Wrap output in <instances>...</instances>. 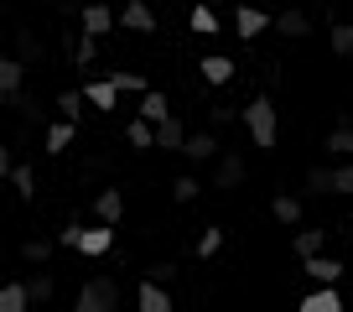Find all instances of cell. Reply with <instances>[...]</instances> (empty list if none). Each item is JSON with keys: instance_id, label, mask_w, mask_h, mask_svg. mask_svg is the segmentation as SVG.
<instances>
[{"instance_id": "obj_16", "label": "cell", "mask_w": 353, "mask_h": 312, "mask_svg": "<svg viewBox=\"0 0 353 312\" xmlns=\"http://www.w3.org/2000/svg\"><path fill=\"white\" fill-rule=\"evenodd\" d=\"M104 78H110V84H114L120 94H135V99H141V94L151 89V84H145V73H135V68H110Z\"/></svg>"}, {"instance_id": "obj_23", "label": "cell", "mask_w": 353, "mask_h": 312, "mask_svg": "<svg viewBox=\"0 0 353 312\" xmlns=\"http://www.w3.org/2000/svg\"><path fill=\"white\" fill-rule=\"evenodd\" d=\"M32 307V302H26V286L21 281H6V286H0V312H26Z\"/></svg>"}, {"instance_id": "obj_21", "label": "cell", "mask_w": 353, "mask_h": 312, "mask_svg": "<svg viewBox=\"0 0 353 312\" xmlns=\"http://www.w3.org/2000/svg\"><path fill=\"white\" fill-rule=\"evenodd\" d=\"M6 177H11L16 198H37V172L26 167V162H11V172H6Z\"/></svg>"}, {"instance_id": "obj_17", "label": "cell", "mask_w": 353, "mask_h": 312, "mask_svg": "<svg viewBox=\"0 0 353 312\" xmlns=\"http://www.w3.org/2000/svg\"><path fill=\"white\" fill-rule=\"evenodd\" d=\"M135 115L156 125V120H166V115H172V104H166V94H161V89H145V94H141V104H135Z\"/></svg>"}, {"instance_id": "obj_37", "label": "cell", "mask_w": 353, "mask_h": 312, "mask_svg": "<svg viewBox=\"0 0 353 312\" xmlns=\"http://www.w3.org/2000/svg\"><path fill=\"white\" fill-rule=\"evenodd\" d=\"M208 120H213V130H223V125L239 120V110H234V104H208Z\"/></svg>"}, {"instance_id": "obj_22", "label": "cell", "mask_w": 353, "mask_h": 312, "mask_svg": "<svg viewBox=\"0 0 353 312\" xmlns=\"http://www.w3.org/2000/svg\"><path fill=\"white\" fill-rule=\"evenodd\" d=\"M270 213H276L281 224H301V198L296 193H276V198H270Z\"/></svg>"}, {"instance_id": "obj_11", "label": "cell", "mask_w": 353, "mask_h": 312, "mask_svg": "<svg viewBox=\"0 0 353 312\" xmlns=\"http://www.w3.org/2000/svg\"><path fill=\"white\" fill-rule=\"evenodd\" d=\"M135 302H141V312H172V286H156V281H141Z\"/></svg>"}, {"instance_id": "obj_25", "label": "cell", "mask_w": 353, "mask_h": 312, "mask_svg": "<svg viewBox=\"0 0 353 312\" xmlns=\"http://www.w3.org/2000/svg\"><path fill=\"white\" fill-rule=\"evenodd\" d=\"M21 286H26V302H32V307H37V302H52V276H47V271H37V276H26Z\"/></svg>"}, {"instance_id": "obj_7", "label": "cell", "mask_w": 353, "mask_h": 312, "mask_svg": "<svg viewBox=\"0 0 353 312\" xmlns=\"http://www.w3.org/2000/svg\"><path fill=\"white\" fill-rule=\"evenodd\" d=\"M182 156H188V162H213V156H219V135H213V130L182 135Z\"/></svg>"}, {"instance_id": "obj_40", "label": "cell", "mask_w": 353, "mask_h": 312, "mask_svg": "<svg viewBox=\"0 0 353 312\" xmlns=\"http://www.w3.org/2000/svg\"><path fill=\"white\" fill-rule=\"evenodd\" d=\"M307 193H327V167H312L307 172Z\"/></svg>"}, {"instance_id": "obj_20", "label": "cell", "mask_w": 353, "mask_h": 312, "mask_svg": "<svg viewBox=\"0 0 353 312\" xmlns=\"http://www.w3.org/2000/svg\"><path fill=\"white\" fill-rule=\"evenodd\" d=\"M182 120L176 115H166V120H156V146H166V151H182Z\"/></svg>"}, {"instance_id": "obj_9", "label": "cell", "mask_w": 353, "mask_h": 312, "mask_svg": "<svg viewBox=\"0 0 353 312\" xmlns=\"http://www.w3.org/2000/svg\"><path fill=\"white\" fill-rule=\"evenodd\" d=\"M198 73H203V84H229L234 78V57H223V52H208V57H198Z\"/></svg>"}, {"instance_id": "obj_38", "label": "cell", "mask_w": 353, "mask_h": 312, "mask_svg": "<svg viewBox=\"0 0 353 312\" xmlns=\"http://www.w3.org/2000/svg\"><path fill=\"white\" fill-rule=\"evenodd\" d=\"M21 255L32 260V266H42V260L52 255V245H47V240H26V245H21Z\"/></svg>"}, {"instance_id": "obj_1", "label": "cell", "mask_w": 353, "mask_h": 312, "mask_svg": "<svg viewBox=\"0 0 353 312\" xmlns=\"http://www.w3.org/2000/svg\"><path fill=\"white\" fill-rule=\"evenodd\" d=\"M239 120H244V130H250L254 151H270V146H276V135H281V120H276V104L265 99V94H254V99L244 104V110H239Z\"/></svg>"}, {"instance_id": "obj_8", "label": "cell", "mask_w": 353, "mask_h": 312, "mask_svg": "<svg viewBox=\"0 0 353 312\" xmlns=\"http://www.w3.org/2000/svg\"><path fill=\"white\" fill-rule=\"evenodd\" d=\"M114 21H125L130 32H141V37L156 32V16H151V6H145V0H125V11L114 16Z\"/></svg>"}, {"instance_id": "obj_41", "label": "cell", "mask_w": 353, "mask_h": 312, "mask_svg": "<svg viewBox=\"0 0 353 312\" xmlns=\"http://www.w3.org/2000/svg\"><path fill=\"white\" fill-rule=\"evenodd\" d=\"M21 57H26V63H37V57H42V42H37V37H21Z\"/></svg>"}, {"instance_id": "obj_43", "label": "cell", "mask_w": 353, "mask_h": 312, "mask_svg": "<svg viewBox=\"0 0 353 312\" xmlns=\"http://www.w3.org/2000/svg\"><path fill=\"white\" fill-rule=\"evenodd\" d=\"M208 6H239V0H208Z\"/></svg>"}, {"instance_id": "obj_27", "label": "cell", "mask_w": 353, "mask_h": 312, "mask_svg": "<svg viewBox=\"0 0 353 312\" xmlns=\"http://www.w3.org/2000/svg\"><path fill=\"white\" fill-rule=\"evenodd\" d=\"M327 193H338V198H353V162H343V167L327 172Z\"/></svg>"}, {"instance_id": "obj_5", "label": "cell", "mask_w": 353, "mask_h": 312, "mask_svg": "<svg viewBox=\"0 0 353 312\" xmlns=\"http://www.w3.org/2000/svg\"><path fill=\"white\" fill-rule=\"evenodd\" d=\"M83 78H88V73H83ZM83 104H94V110L110 115V110H120V89H114L110 78H88V84H83Z\"/></svg>"}, {"instance_id": "obj_6", "label": "cell", "mask_w": 353, "mask_h": 312, "mask_svg": "<svg viewBox=\"0 0 353 312\" xmlns=\"http://www.w3.org/2000/svg\"><path fill=\"white\" fill-rule=\"evenodd\" d=\"M270 26H276L281 37H312V16L301 11L296 0H291V6H286V11H281V16H270Z\"/></svg>"}, {"instance_id": "obj_10", "label": "cell", "mask_w": 353, "mask_h": 312, "mask_svg": "<svg viewBox=\"0 0 353 312\" xmlns=\"http://www.w3.org/2000/svg\"><path fill=\"white\" fill-rule=\"evenodd\" d=\"M78 250H83L88 260L110 255V250H114V224H104V229H83V234H78Z\"/></svg>"}, {"instance_id": "obj_26", "label": "cell", "mask_w": 353, "mask_h": 312, "mask_svg": "<svg viewBox=\"0 0 353 312\" xmlns=\"http://www.w3.org/2000/svg\"><path fill=\"white\" fill-rule=\"evenodd\" d=\"M327 151H332V156H353V125H348V120L327 130Z\"/></svg>"}, {"instance_id": "obj_32", "label": "cell", "mask_w": 353, "mask_h": 312, "mask_svg": "<svg viewBox=\"0 0 353 312\" xmlns=\"http://www.w3.org/2000/svg\"><path fill=\"white\" fill-rule=\"evenodd\" d=\"M332 52H338V57H353V21H338V26H332Z\"/></svg>"}, {"instance_id": "obj_19", "label": "cell", "mask_w": 353, "mask_h": 312, "mask_svg": "<svg viewBox=\"0 0 353 312\" xmlns=\"http://www.w3.org/2000/svg\"><path fill=\"white\" fill-rule=\"evenodd\" d=\"M188 26H192V32H198V37H213V32H219V6H208V0H203V6H192V16H188Z\"/></svg>"}, {"instance_id": "obj_29", "label": "cell", "mask_w": 353, "mask_h": 312, "mask_svg": "<svg viewBox=\"0 0 353 312\" xmlns=\"http://www.w3.org/2000/svg\"><path fill=\"white\" fill-rule=\"evenodd\" d=\"M219 250H223V229H219V224H208V229L198 234V260H213Z\"/></svg>"}, {"instance_id": "obj_24", "label": "cell", "mask_w": 353, "mask_h": 312, "mask_svg": "<svg viewBox=\"0 0 353 312\" xmlns=\"http://www.w3.org/2000/svg\"><path fill=\"white\" fill-rule=\"evenodd\" d=\"M68 146H73V120H52L47 125V151H68Z\"/></svg>"}, {"instance_id": "obj_39", "label": "cell", "mask_w": 353, "mask_h": 312, "mask_svg": "<svg viewBox=\"0 0 353 312\" xmlns=\"http://www.w3.org/2000/svg\"><path fill=\"white\" fill-rule=\"evenodd\" d=\"M78 234H83V224H63V229H57V245L78 250Z\"/></svg>"}, {"instance_id": "obj_36", "label": "cell", "mask_w": 353, "mask_h": 312, "mask_svg": "<svg viewBox=\"0 0 353 312\" xmlns=\"http://www.w3.org/2000/svg\"><path fill=\"white\" fill-rule=\"evenodd\" d=\"M198 193H203V182H198V177H176V182H172V198H176V203H192Z\"/></svg>"}, {"instance_id": "obj_33", "label": "cell", "mask_w": 353, "mask_h": 312, "mask_svg": "<svg viewBox=\"0 0 353 312\" xmlns=\"http://www.w3.org/2000/svg\"><path fill=\"white\" fill-rule=\"evenodd\" d=\"M73 63L83 68V73H88L94 63H99V37H83V42H78V52H73Z\"/></svg>"}, {"instance_id": "obj_42", "label": "cell", "mask_w": 353, "mask_h": 312, "mask_svg": "<svg viewBox=\"0 0 353 312\" xmlns=\"http://www.w3.org/2000/svg\"><path fill=\"white\" fill-rule=\"evenodd\" d=\"M11 162H16V156H11V146L0 141V177H6V172H11Z\"/></svg>"}, {"instance_id": "obj_13", "label": "cell", "mask_w": 353, "mask_h": 312, "mask_svg": "<svg viewBox=\"0 0 353 312\" xmlns=\"http://www.w3.org/2000/svg\"><path fill=\"white\" fill-rule=\"evenodd\" d=\"M110 26H114V11L99 6V0H88V6H83V37H104Z\"/></svg>"}, {"instance_id": "obj_14", "label": "cell", "mask_w": 353, "mask_h": 312, "mask_svg": "<svg viewBox=\"0 0 353 312\" xmlns=\"http://www.w3.org/2000/svg\"><path fill=\"white\" fill-rule=\"evenodd\" d=\"M244 182V156H219V167H213V188H239Z\"/></svg>"}, {"instance_id": "obj_30", "label": "cell", "mask_w": 353, "mask_h": 312, "mask_svg": "<svg viewBox=\"0 0 353 312\" xmlns=\"http://www.w3.org/2000/svg\"><path fill=\"white\" fill-rule=\"evenodd\" d=\"M125 135H130V146H135V151H145V146H156V125H151V120H141V115H135V120H130V130H125Z\"/></svg>"}, {"instance_id": "obj_31", "label": "cell", "mask_w": 353, "mask_h": 312, "mask_svg": "<svg viewBox=\"0 0 353 312\" xmlns=\"http://www.w3.org/2000/svg\"><path fill=\"white\" fill-rule=\"evenodd\" d=\"M322 245H327V234H322V229H301V234H296V260H301V255H317Z\"/></svg>"}, {"instance_id": "obj_3", "label": "cell", "mask_w": 353, "mask_h": 312, "mask_svg": "<svg viewBox=\"0 0 353 312\" xmlns=\"http://www.w3.org/2000/svg\"><path fill=\"white\" fill-rule=\"evenodd\" d=\"M301 271H307L312 281H317V286H338L343 281V260H332V255H301Z\"/></svg>"}, {"instance_id": "obj_15", "label": "cell", "mask_w": 353, "mask_h": 312, "mask_svg": "<svg viewBox=\"0 0 353 312\" xmlns=\"http://www.w3.org/2000/svg\"><path fill=\"white\" fill-rule=\"evenodd\" d=\"M26 84V63L21 57H6L0 52V99H6V94H16Z\"/></svg>"}, {"instance_id": "obj_18", "label": "cell", "mask_w": 353, "mask_h": 312, "mask_svg": "<svg viewBox=\"0 0 353 312\" xmlns=\"http://www.w3.org/2000/svg\"><path fill=\"white\" fill-rule=\"evenodd\" d=\"M94 213H99V224H120V213H125V198H120V188H104L99 198H94Z\"/></svg>"}, {"instance_id": "obj_34", "label": "cell", "mask_w": 353, "mask_h": 312, "mask_svg": "<svg viewBox=\"0 0 353 312\" xmlns=\"http://www.w3.org/2000/svg\"><path fill=\"white\" fill-rule=\"evenodd\" d=\"M6 104H11V110H16V115H21V120H47V115H42V110H37V104H32V99H26V94H21V89H16V94H6Z\"/></svg>"}, {"instance_id": "obj_2", "label": "cell", "mask_w": 353, "mask_h": 312, "mask_svg": "<svg viewBox=\"0 0 353 312\" xmlns=\"http://www.w3.org/2000/svg\"><path fill=\"white\" fill-rule=\"evenodd\" d=\"M114 307H120V281L114 276L83 281V291L73 297V312H114Z\"/></svg>"}, {"instance_id": "obj_28", "label": "cell", "mask_w": 353, "mask_h": 312, "mask_svg": "<svg viewBox=\"0 0 353 312\" xmlns=\"http://www.w3.org/2000/svg\"><path fill=\"white\" fill-rule=\"evenodd\" d=\"M52 110H57V120H78V115H83V94L63 89V94L52 99Z\"/></svg>"}, {"instance_id": "obj_4", "label": "cell", "mask_w": 353, "mask_h": 312, "mask_svg": "<svg viewBox=\"0 0 353 312\" xmlns=\"http://www.w3.org/2000/svg\"><path fill=\"white\" fill-rule=\"evenodd\" d=\"M234 32H239L244 42H254L260 32H270V16H265L260 6H244L239 0V6H234Z\"/></svg>"}, {"instance_id": "obj_44", "label": "cell", "mask_w": 353, "mask_h": 312, "mask_svg": "<svg viewBox=\"0 0 353 312\" xmlns=\"http://www.w3.org/2000/svg\"><path fill=\"white\" fill-rule=\"evenodd\" d=\"M281 6H291V0H281Z\"/></svg>"}, {"instance_id": "obj_35", "label": "cell", "mask_w": 353, "mask_h": 312, "mask_svg": "<svg viewBox=\"0 0 353 312\" xmlns=\"http://www.w3.org/2000/svg\"><path fill=\"white\" fill-rule=\"evenodd\" d=\"M145 281H156V286H172V281H176V266H172V260H156V266H145Z\"/></svg>"}, {"instance_id": "obj_12", "label": "cell", "mask_w": 353, "mask_h": 312, "mask_svg": "<svg viewBox=\"0 0 353 312\" xmlns=\"http://www.w3.org/2000/svg\"><path fill=\"white\" fill-rule=\"evenodd\" d=\"M296 307L301 312H343V297H338V286H317V291H307Z\"/></svg>"}]
</instances>
